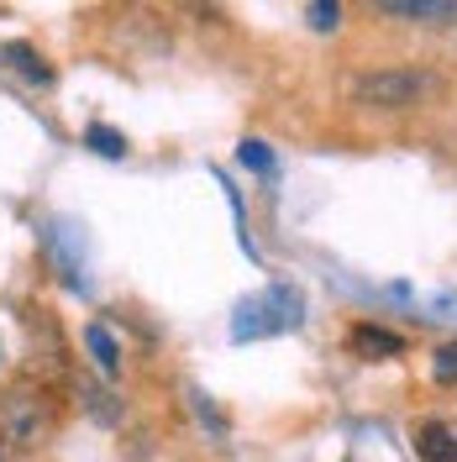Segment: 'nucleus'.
<instances>
[{
	"mask_svg": "<svg viewBox=\"0 0 457 462\" xmlns=\"http://www.w3.org/2000/svg\"><path fill=\"white\" fill-rule=\"evenodd\" d=\"M237 158H242L247 169H257V173H274V152H268L263 143H242L237 147Z\"/></svg>",
	"mask_w": 457,
	"mask_h": 462,
	"instance_id": "nucleus-12",
	"label": "nucleus"
},
{
	"mask_svg": "<svg viewBox=\"0 0 457 462\" xmlns=\"http://www.w3.org/2000/svg\"><path fill=\"white\" fill-rule=\"evenodd\" d=\"M53 394L42 383H11L0 394V457H27L53 436Z\"/></svg>",
	"mask_w": 457,
	"mask_h": 462,
	"instance_id": "nucleus-1",
	"label": "nucleus"
},
{
	"mask_svg": "<svg viewBox=\"0 0 457 462\" xmlns=\"http://www.w3.org/2000/svg\"><path fill=\"white\" fill-rule=\"evenodd\" d=\"M415 457L421 462H457V431L447 420H421L415 426Z\"/></svg>",
	"mask_w": 457,
	"mask_h": 462,
	"instance_id": "nucleus-5",
	"label": "nucleus"
},
{
	"mask_svg": "<svg viewBox=\"0 0 457 462\" xmlns=\"http://www.w3.org/2000/svg\"><path fill=\"white\" fill-rule=\"evenodd\" d=\"M431 378H436L442 389H452V383H457V342L436 346V357H431Z\"/></svg>",
	"mask_w": 457,
	"mask_h": 462,
	"instance_id": "nucleus-11",
	"label": "nucleus"
},
{
	"mask_svg": "<svg viewBox=\"0 0 457 462\" xmlns=\"http://www.w3.org/2000/svg\"><path fill=\"white\" fill-rule=\"evenodd\" d=\"M436 79L426 69H368L352 79V106L363 111H415L426 100Z\"/></svg>",
	"mask_w": 457,
	"mask_h": 462,
	"instance_id": "nucleus-3",
	"label": "nucleus"
},
{
	"mask_svg": "<svg viewBox=\"0 0 457 462\" xmlns=\"http://www.w3.org/2000/svg\"><path fill=\"white\" fill-rule=\"evenodd\" d=\"M378 11L415 27H457V0H378Z\"/></svg>",
	"mask_w": 457,
	"mask_h": 462,
	"instance_id": "nucleus-4",
	"label": "nucleus"
},
{
	"mask_svg": "<svg viewBox=\"0 0 457 462\" xmlns=\"http://www.w3.org/2000/svg\"><path fill=\"white\" fill-rule=\"evenodd\" d=\"M0 58H11V69L22 74V79H32V85H53V69L42 63V53L37 48H27V42H5L0 48Z\"/></svg>",
	"mask_w": 457,
	"mask_h": 462,
	"instance_id": "nucleus-8",
	"label": "nucleus"
},
{
	"mask_svg": "<svg viewBox=\"0 0 457 462\" xmlns=\"http://www.w3.org/2000/svg\"><path fill=\"white\" fill-rule=\"evenodd\" d=\"M305 326V294L294 284H268L263 294L242 300L231 316V342H263V337H284Z\"/></svg>",
	"mask_w": 457,
	"mask_h": 462,
	"instance_id": "nucleus-2",
	"label": "nucleus"
},
{
	"mask_svg": "<svg viewBox=\"0 0 457 462\" xmlns=\"http://www.w3.org/2000/svg\"><path fill=\"white\" fill-rule=\"evenodd\" d=\"M85 352H89V363L100 368V378L121 374V346H116V337L100 326V320H89V326H85Z\"/></svg>",
	"mask_w": 457,
	"mask_h": 462,
	"instance_id": "nucleus-6",
	"label": "nucleus"
},
{
	"mask_svg": "<svg viewBox=\"0 0 457 462\" xmlns=\"http://www.w3.org/2000/svg\"><path fill=\"white\" fill-rule=\"evenodd\" d=\"M347 346L352 352H363V357H400L405 352V342L395 337V331H384V326H352V337H347Z\"/></svg>",
	"mask_w": 457,
	"mask_h": 462,
	"instance_id": "nucleus-7",
	"label": "nucleus"
},
{
	"mask_svg": "<svg viewBox=\"0 0 457 462\" xmlns=\"http://www.w3.org/2000/svg\"><path fill=\"white\" fill-rule=\"evenodd\" d=\"M85 143L95 147L100 158H126V137H121V132H111V126H89Z\"/></svg>",
	"mask_w": 457,
	"mask_h": 462,
	"instance_id": "nucleus-10",
	"label": "nucleus"
},
{
	"mask_svg": "<svg viewBox=\"0 0 457 462\" xmlns=\"http://www.w3.org/2000/svg\"><path fill=\"white\" fill-rule=\"evenodd\" d=\"M305 16H311L315 32H337L342 27V5H305Z\"/></svg>",
	"mask_w": 457,
	"mask_h": 462,
	"instance_id": "nucleus-13",
	"label": "nucleus"
},
{
	"mask_svg": "<svg viewBox=\"0 0 457 462\" xmlns=\"http://www.w3.org/2000/svg\"><path fill=\"white\" fill-rule=\"evenodd\" d=\"M79 404H85L100 426H121V404H116V394L106 383H79Z\"/></svg>",
	"mask_w": 457,
	"mask_h": 462,
	"instance_id": "nucleus-9",
	"label": "nucleus"
}]
</instances>
